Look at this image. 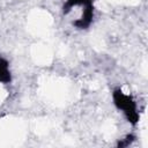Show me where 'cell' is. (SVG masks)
<instances>
[{
	"instance_id": "cell-3",
	"label": "cell",
	"mask_w": 148,
	"mask_h": 148,
	"mask_svg": "<svg viewBox=\"0 0 148 148\" xmlns=\"http://www.w3.org/2000/svg\"><path fill=\"white\" fill-rule=\"evenodd\" d=\"M0 81L3 83L10 81V73L7 66V61L2 58H0Z\"/></svg>"
},
{
	"instance_id": "cell-2",
	"label": "cell",
	"mask_w": 148,
	"mask_h": 148,
	"mask_svg": "<svg viewBox=\"0 0 148 148\" xmlns=\"http://www.w3.org/2000/svg\"><path fill=\"white\" fill-rule=\"evenodd\" d=\"M113 101H114L116 106L119 110H121L123 113L127 117L128 121L133 124L138 121L139 114L136 111V104H135V101L131 97V95H127L124 91L118 89L113 92Z\"/></svg>"
},
{
	"instance_id": "cell-1",
	"label": "cell",
	"mask_w": 148,
	"mask_h": 148,
	"mask_svg": "<svg viewBox=\"0 0 148 148\" xmlns=\"http://www.w3.org/2000/svg\"><path fill=\"white\" fill-rule=\"evenodd\" d=\"M62 13L65 18L77 29H86L94 17L92 0H66Z\"/></svg>"
}]
</instances>
